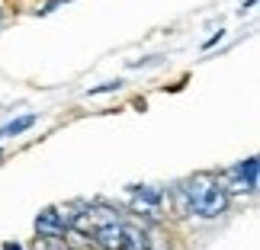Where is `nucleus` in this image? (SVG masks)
<instances>
[{
  "instance_id": "423d86ee",
  "label": "nucleus",
  "mask_w": 260,
  "mask_h": 250,
  "mask_svg": "<svg viewBox=\"0 0 260 250\" xmlns=\"http://www.w3.org/2000/svg\"><path fill=\"white\" fill-rule=\"evenodd\" d=\"M122 84L119 81H109V84H103V87H93V90H87V96H96V93H113V90H119Z\"/></svg>"
},
{
  "instance_id": "7ed1b4c3",
  "label": "nucleus",
  "mask_w": 260,
  "mask_h": 250,
  "mask_svg": "<svg viewBox=\"0 0 260 250\" xmlns=\"http://www.w3.org/2000/svg\"><path fill=\"white\" fill-rule=\"evenodd\" d=\"M93 244L100 250H125L122 241V222H113V225H100L93 231Z\"/></svg>"
},
{
  "instance_id": "1a4fd4ad",
  "label": "nucleus",
  "mask_w": 260,
  "mask_h": 250,
  "mask_svg": "<svg viewBox=\"0 0 260 250\" xmlns=\"http://www.w3.org/2000/svg\"><path fill=\"white\" fill-rule=\"evenodd\" d=\"M4 250H23V247H19V244H7Z\"/></svg>"
},
{
  "instance_id": "f03ea898",
  "label": "nucleus",
  "mask_w": 260,
  "mask_h": 250,
  "mask_svg": "<svg viewBox=\"0 0 260 250\" xmlns=\"http://www.w3.org/2000/svg\"><path fill=\"white\" fill-rule=\"evenodd\" d=\"M36 234L48 237V241H61L64 237V222H61V215H58L55 205H48L36 215Z\"/></svg>"
},
{
  "instance_id": "f257e3e1",
  "label": "nucleus",
  "mask_w": 260,
  "mask_h": 250,
  "mask_svg": "<svg viewBox=\"0 0 260 250\" xmlns=\"http://www.w3.org/2000/svg\"><path fill=\"white\" fill-rule=\"evenodd\" d=\"M174 199L180 205V215H196V218H206V222L225 215V208H228L225 186L218 183L215 176H209V173L189 176L183 186L174 189Z\"/></svg>"
},
{
  "instance_id": "39448f33",
  "label": "nucleus",
  "mask_w": 260,
  "mask_h": 250,
  "mask_svg": "<svg viewBox=\"0 0 260 250\" xmlns=\"http://www.w3.org/2000/svg\"><path fill=\"white\" fill-rule=\"evenodd\" d=\"M36 125V116H23V119H16V122H10L4 132H0V138L4 135H19V132H26V128H32Z\"/></svg>"
},
{
  "instance_id": "6e6552de",
  "label": "nucleus",
  "mask_w": 260,
  "mask_h": 250,
  "mask_svg": "<svg viewBox=\"0 0 260 250\" xmlns=\"http://www.w3.org/2000/svg\"><path fill=\"white\" fill-rule=\"evenodd\" d=\"M218 39H222V32H215V35H212V39H206V45H203V48H212V45H215V42H218Z\"/></svg>"
},
{
  "instance_id": "0eeeda50",
  "label": "nucleus",
  "mask_w": 260,
  "mask_h": 250,
  "mask_svg": "<svg viewBox=\"0 0 260 250\" xmlns=\"http://www.w3.org/2000/svg\"><path fill=\"white\" fill-rule=\"evenodd\" d=\"M61 4H71V0H48V4H45L42 10H39V13L45 16V13H52V10H55V7H61Z\"/></svg>"
},
{
  "instance_id": "20e7f679",
  "label": "nucleus",
  "mask_w": 260,
  "mask_h": 250,
  "mask_svg": "<svg viewBox=\"0 0 260 250\" xmlns=\"http://www.w3.org/2000/svg\"><path fill=\"white\" fill-rule=\"evenodd\" d=\"M232 170L238 173V180H244L247 189L254 193V189H257V157H247L244 164H238V167H232Z\"/></svg>"
}]
</instances>
